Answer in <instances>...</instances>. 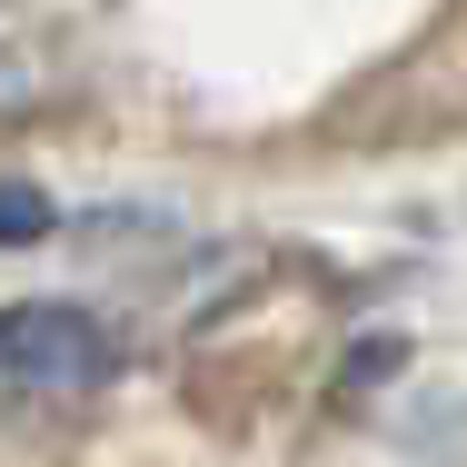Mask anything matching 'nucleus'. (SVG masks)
I'll return each mask as SVG.
<instances>
[{
  "mask_svg": "<svg viewBox=\"0 0 467 467\" xmlns=\"http://www.w3.org/2000/svg\"><path fill=\"white\" fill-rule=\"evenodd\" d=\"M119 368V338L109 318L80 298H10L0 308V378L30 388V398H90Z\"/></svg>",
  "mask_w": 467,
  "mask_h": 467,
  "instance_id": "obj_1",
  "label": "nucleus"
},
{
  "mask_svg": "<svg viewBox=\"0 0 467 467\" xmlns=\"http://www.w3.org/2000/svg\"><path fill=\"white\" fill-rule=\"evenodd\" d=\"M50 99V60H40V40L20 30V20H0V119H20V109H40Z\"/></svg>",
  "mask_w": 467,
  "mask_h": 467,
  "instance_id": "obj_2",
  "label": "nucleus"
},
{
  "mask_svg": "<svg viewBox=\"0 0 467 467\" xmlns=\"http://www.w3.org/2000/svg\"><path fill=\"white\" fill-rule=\"evenodd\" d=\"M30 239H50V199L30 180H0V249H30Z\"/></svg>",
  "mask_w": 467,
  "mask_h": 467,
  "instance_id": "obj_3",
  "label": "nucleus"
}]
</instances>
